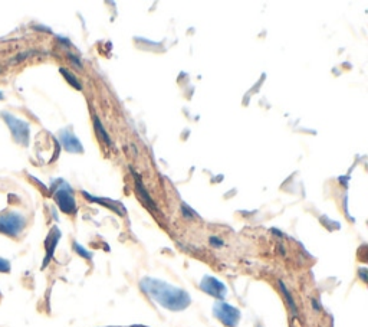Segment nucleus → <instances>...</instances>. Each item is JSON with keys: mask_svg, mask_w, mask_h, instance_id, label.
<instances>
[{"mask_svg": "<svg viewBox=\"0 0 368 327\" xmlns=\"http://www.w3.org/2000/svg\"><path fill=\"white\" fill-rule=\"evenodd\" d=\"M141 290L149 294L153 300H156L163 307L180 311L189 307L190 296L181 288L173 287L164 281L156 278H144L141 280Z\"/></svg>", "mask_w": 368, "mask_h": 327, "instance_id": "nucleus-1", "label": "nucleus"}, {"mask_svg": "<svg viewBox=\"0 0 368 327\" xmlns=\"http://www.w3.org/2000/svg\"><path fill=\"white\" fill-rule=\"evenodd\" d=\"M26 227V218L16 212L0 213V234L10 238H18Z\"/></svg>", "mask_w": 368, "mask_h": 327, "instance_id": "nucleus-2", "label": "nucleus"}, {"mask_svg": "<svg viewBox=\"0 0 368 327\" xmlns=\"http://www.w3.org/2000/svg\"><path fill=\"white\" fill-rule=\"evenodd\" d=\"M2 117L5 119L6 124L9 126L10 131L13 134V139L22 146H28L29 143V124L23 120L18 119L15 116H12L9 113H2Z\"/></svg>", "mask_w": 368, "mask_h": 327, "instance_id": "nucleus-3", "label": "nucleus"}, {"mask_svg": "<svg viewBox=\"0 0 368 327\" xmlns=\"http://www.w3.org/2000/svg\"><path fill=\"white\" fill-rule=\"evenodd\" d=\"M214 316L226 327H236L240 320V311L226 303H216L213 307Z\"/></svg>", "mask_w": 368, "mask_h": 327, "instance_id": "nucleus-4", "label": "nucleus"}, {"mask_svg": "<svg viewBox=\"0 0 368 327\" xmlns=\"http://www.w3.org/2000/svg\"><path fill=\"white\" fill-rule=\"evenodd\" d=\"M55 200H56V203H58V206L62 212L75 213L77 203H75V199L72 195V190L65 182H60V186L55 190Z\"/></svg>", "mask_w": 368, "mask_h": 327, "instance_id": "nucleus-5", "label": "nucleus"}, {"mask_svg": "<svg viewBox=\"0 0 368 327\" xmlns=\"http://www.w3.org/2000/svg\"><path fill=\"white\" fill-rule=\"evenodd\" d=\"M200 288L204 293H207V294L216 298H225V296H226V286L223 283H220L219 280H216L214 277H210V276H206L201 280Z\"/></svg>", "mask_w": 368, "mask_h": 327, "instance_id": "nucleus-6", "label": "nucleus"}, {"mask_svg": "<svg viewBox=\"0 0 368 327\" xmlns=\"http://www.w3.org/2000/svg\"><path fill=\"white\" fill-rule=\"evenodd\" d=\"M59 238H60V231L56 228V227H53V228L50 229L49 235H48L46 241H45L46 257H45V261H43V265H42L43 268L49 264V261L52 259V257H53V252H55V248H56L58 242H59Z\"/></svg>", "mask_w": 368, "mask_h": 327, "instance_id": "nucleus-7", "label": "nucleus"}, {"mask_svg": "<svg viewBox=\"0 0 368 327\" xmlns=\"http://www.w3.org/2000/svg\"><path fill=\"white\" fill-rule=\"evenodd\" d=\"M131 173H132V176H134V179H135L137 193L139 195L141 200L144 202V205H145L147 208L153 209V210H157V205H156V203H154V200L151 199L150 193L147 192V189L144 188V185H142V182H141V176H139V175H137V172H135L134 169H131Z\"/></svg>", "mask_w": 368, "mask_h": 327, "instance_id": "nucleus-8", "label": "nucleus"}, {"mask_svg": "<svg viewBox=\"0 0 368 327\" xmlns=\"http://www.w3.org/2000/svg\"><path fill=\"white\" fill-rule=\"evenodd\" d=\"M60 141L65 146V149L70 151V153H81L82 151V144L80 140L75 137L73 133H70L69 130H63L60 133Z\"/></svg>", "mask_w": 368, "mask_h": 327, "instance_id": "nucleus-9", "label": "nucleus"}, {"mask_svg": "<svg viewBox=\"0 0 368 327\" xmlns=\"http://www.w3.org/2000/svg\"><path fill=\"white\" fill-rule=\"evenodd\" d=\"M279 287H280V291H282V294L285 296V300H286V303H288L289 308H290V311H292V316H298V308H297V303H295V300L292 298V294H290V291H289L286 286L283 284V281H279Z\"/></svg>", "mask_w": 368, "mask_h": 327, "instance_id": "nucleus-10", "label": "nucleus"}, {"mask_svg": "<svg viewBox=\"0 0 368 327\" xmlns=\"http://www.w3.org/2000/svg\"><path fill=\"white\" fill-rule=\"evenodd\" d=\"M94 124H95V130H97V133L100 134L101 139L104 140V141H105V143H107V144H108L110 147H112V141H111L110 136H108L107 130L102 127V124H101L100 119H98L97 116H94Z\"/></svg>", "mask_w": 368, "mask_h": 327, "instance_id": "nucleus-11", "label": "nucleus"}, {"mask_svg": "<svg viewBox=\"0 0 368 327\" xmlns=\"http://www.w3.org/2000/svg\"><path fill=\"white\" fill-rule=\"evenodd\" d=\"M60 72H62V75L65 77V80L68 81L72 87H75L77 89H82V85L80 84V81L77 80V77H75L72 72H69L68 70H65V68H60Z\"/></svg>", "mask_w": 368, "mask_h": 327, "instance_id": "nucleus-12", "label": "nucleus"}, {"mask_svg": "<svg viewBox=\"0 0 368 327\" xmlns=\"http://www.w3.org/2000/svg\"><path fill=\"white\" fill-rule=\"evenodd\" d=\"M73 249L80 254L81 257L87 258V259H91V258H92V254H91L90 251H87V249L82 247V245H80L78 242H73Z\"/></svg>", "mask_w": 368, "mask_h": 327, "instance_id": "nucleus-13", "label": "nucleus"}, {"mask_svg": "<svg viewBox=\"0 0 368 327\" xmlns=\"http://www.w3.org/2000/svg\"><path fill=\"white\" fill-rule=\"evenodd\" d=\"M10 262L5 258H0V272H9Z\"/></svg>", "mask_w": 368, "mask_h": 327, "instance_id": "nucleus-14", "label": "nucleus"}, {"mask_svg": "<svg viewBox=\"0 0 368 327\" xmlns=\"http://www.w3.org/2000/svg\"><path fill=\"white\" fill-rule=\"evenodd\" d=\"M181 210H183V213H184V216H186V218H194V215H196V213H194V212H193V210H191V209H190L186 203H183V205H181Z\"/></svg>", "mask_w": 368, "mask_h": 327, "instance_id": "nucleus-15", "label": "nucleus"}, {"mask_svg": "<svg viewBox=\"0 0 368 327\" xmlns=\"http://www.w3.org/2000/svg\"><path fill=\"white\" fill-rule=\"evenodd\" d=\"M210 245H213L214 248H219V247H223V241L217 237H210Z\"/></svg>", "mask_w": 368, "mask_h": 327, "instance_id": "nucleus-16", "label": "nucleus"}, {"mask_svg": "<svg viewBox=\"0 0 368 327\" xmlns=\"http://www.w3.org/2000/svg\"><path fill=\"white\" fill-rule=\"evenodd\" d=\"M358 274H359V277H361V280H362L364 283H367V269H365V268H361Z\"/></svg>", "mask_w": 368, "mask_h": 327, "instance_id": "nucleus-17", "label": "nucleus"}, {"mask_svg": "<svg viewBox=\"0 0 368 327\" xmlns=\"http://www.w3.org/2000/svg\"><path fill=\"white\" fill-rule=\"evenodd\" d=\"M69 58L72 60V62H73V64H75V65L78 67V68H81V67H82V65H81V62L78 61V58H75V57H73V55H70V53H69Z\"/></svg>", "mask_w": 368, "mask_h": 327, "instance_id": "nucleus-18", "label": "nucleus"}, {"mask_svg": "<svg viewBox=\"0 0 368 327\" xmlns=\"http://www.w3.org/2000/svg\"><path fill=\"white\" fill-rule=\"evenodd\" d=\"M312 304H314V308H315L317 311H318V310H321V307H319V304H318V303H317V300H312Z\"/></svg>", "mask_w": 368, "mask_h": 327, "instance_id": "nucleus-19", "label": "nucleus"}, {"mask_svg": "<svg viewBox=\"0 0 368 327\" xmlns=\"http://www.w3.org/2000/svg\"><path fill=\"white\" fill-rule=\"evenodd\" d=\"M2 99H3V94L0 92V101H2Z\"/></svg>", "mask_w": 368, "mask_h": 327, "instance_id": "nucleus-20", "label": "nucleus"}]
</instances>
